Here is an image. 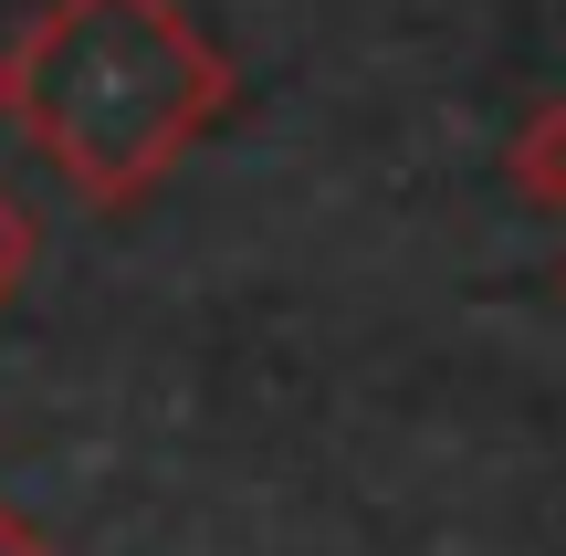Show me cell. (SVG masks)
<instances>
[{
  "mask_svg": "<svg viewBox=\"0 0 566 556\" xmlns=\"http://www.w3.org/2000/svg\"><path fill=\"white\" fill-rule=\"evenodd\" d=\"M231 74L179 0H53L0 53V116L63 168L95 210L137 200L221 116Z\"/></svg>",
  "mask_w": 566,
  "mask_h": 556,
  "instance_id": "6da1fadb",
  "label": "cell"
},
{
  "mask_svg": "<svg viewBox=\"0 0 566 556\" xmlns=\"http://www.w3.org/2000/svg\"><path fill=\"white\" fill-rule=\"evenodd\" d=\"M504 179H514V200H535V210H566V95H546L525 126H514V147H504Z\"/></svg>",
  "mask_w": 566,
  "mask_h": 556,
  "instance_id": "7a4b0ae2",
  "label": "cell"
},
{
  "mask_svg": "<svg viewBox=\"0 0 566 556\" xmlns=\"http://www.w3.org/2000/svg\"><path fill=\"white\" fill-rule=\"evenodd\" d=\"M21 273H32V221H21V200L0 189V305L21 294Z\"/></svg>",
  "mask_w": 566,
  "mask_h": 556,
  "instance_id": "3957f363",
  "label": "cell"
},
{
  "mask_svg": "<svg viewBox=\"0 0 566 556\" xmlns=\"http://www.w3.org/2000/svg\"><path fill=\"white\" fill-rule=\"evenodd\" d=\"M0 556H42V546H32V536H21V525H11V515H0Z\"/></svg>",
  "mask_w": 566,
  "mask_h": 556,
  "instance_id": "277c9868",
  "label": "cell"
}]
</instances>
